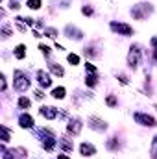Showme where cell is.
I'll list each match as a JSON object with an SVG mask.
<instances>
[{
	"instance_id": "cell-5",
	"label": "cell",
	"mask_w": 157,
	"mask_h": 159,
	"mask_svg": "<svg viewBox=\"0 0 157 159\" xmlns=\"http://www.w3.org/2000/svg\"><path fill=\"white\" fill-rule=\"evenodd\" d=\"M111 28L118 32V34H124V35H131V28L128 26V24H117V22H113L111 24Z\"/></svg>"
},
{
	"instance_id": "cell-12",
	"label": "cell",
	"mask_w": 157,
	"mask_h": 159,
	"mask_svg": "<svg viewBox=\"0 0 157 159\" xmlns=\"http://www.w3.org/2000/svg\"><path fill=\"white\" fill-rule=\"evenodd\" d=\"M52 96H54V98H63V96H65V87H56V89L52 91Z\"/></svg>"
},
{
	"instance_id": "cell-19",
	"label": "cell",
	"mask_w": 157,
	"mask_h": 159,
	"mask_svg": "<svg viewBox=\"0 0 157 159\" xmlns=\"http://www.w3.org/2000/svg\"><path fill=\"white\" fill-rule=\"evenodd\" d=\"M87 85H91V87H92V85H96V78H94V76H91V78L87 76Z\"/></svg>"
},
{
	"instance_id": "cell-14",
	"label": "cell",
	"mask_w": 157,
	"mask_h": 159,
	"mask_svg": "<svg viewBox=\"0 0 157 159\" xmlns=\"http://www.w3.org/2000/svg\"><path fill=\"white\" fill-rule=\"evenodd\" d=\"M50 69H52V72H54V74H57V76H63V69H61L59 65L52 63V65H50Z\"/></svg>"
},
{
	"instance_id": "cell-22",
	"label": "cell",
	"mask_w": 157,
	"mask_h": 159,
	"mask_svg": "<svg viewBox=\"0 0 157 159\" xmlns=\"http://www.w3.org/2000/svg\"><path fill=\"white\" fill-rule=\"evenodd\" d=\"M39 48L43 50V54H44V56H48V54H50V48H48V46H44V44H41Z\"/></svg>"
},
{
	"instance_id": "cell-11",
	"label": "cell",
	"mask_w": 157,
	"mask_h": 159,
	"mask_svg": "<svg viewBox=\"0 0 157 159\" xmlns=\"http://www.w3.org/2000/svg\"><path fill=\"white\" fill-rule=\"evenodd\" d=\"M79 128H81L79 120H72V122L69 124V131H70V133H79Z\"/></svg>"
},
{
	"instance_id": "cell-13",
	"label": "cell",
	"mask_w": 157,
	"mask_h": 159,
	"mask_svg": "<svg viewBox=\"0 0 157 159\" xmlns=\"http://www.w3.org/2000/svg\"><path fill=\"white\" fill-rule=\"evenodd\" d=\"M15 56H17L19 59H22V57H24V44H19V46L15 48Z\"/></svg>"
},
{
	"instance_id": "cell-20",
	"label": "cell",
	"mask_w": 157,
	"mask_h": 159,
	"mask_svg": "<svg viewBox=\"0 0 157 159\" xmlns=\"http://www.w3.org/2000/svg\"><path fill=\"white\" fill-rule=\"evenodd\" d=\"M85 69H87V72H96L94 65H91V63H87V65H85Z\"/></svg>"
},
{
	"instance_id": "cell-3",
	"label": "cell",
	"mask_w": 157,
	"mask_h": 159,
	"mask_svg": "<svg viewBox=\"0 0 157 159\" xmlns=\"http://www.w3.org/2000/svg\"><path fill=\"white\" fill-rule=\"evenodd\" d=\"M135 120H137V122H141V124H144V126H150V128L157 126L155 119H154V117H150V115H144V113H137V115H135Z\"/></svg>"
},
{
	"instance_id": "cell-24",
	"label": "cell",
	"mask_w": 157,
	"mask_h": 159,
	"mask_svg": "<svg viewBox=\"0 0 157 159\" xmlns=\"http://www.w3.org/2000/svg\"><path fill=\"white\" fill-rule=\"evenodd\" d=\"M83 13H85V15H91V13H92V9H91V7H83Z\"/></svg>"
},
{
	"instance_id": "cell-25",
	"label": "cell",
	"mask_w": 157,
	"mask_h": 159,
	"mask_svg": "<svg viewBox=\"0 0 157 159\" xmlns=\"http://www.w3.org/2000/svg\"><path fill=\"white\" fill-rule=\"evenodd\" d=\"M57 159H69V157H65V156H59V157H57Z\"/></svg>"
},
{
	"instance_id": "cell-21",
	"label": "cell",
	"mask_w": 157,
	"mask_h": 159,
	"mask_svg": "<svg viewBox=\"0 0 157 159\" xmlns=\"http://www.w3.org/2000/svg\"><path fill=\"white\" fill-rule=\"evenodd\" d=\"M107 104H109V106H117V100H115V96H107Z\"/></svg>"
},
{
	"instance_id": "cell-16",
	"label": "cell",
	"mask_w": 157,
	"mask_h": 159,
	"mask_svg": "<svg viewBox=\"0 0 157 159\" xmlns=\"http://www.w3.org/2000/svg\"><path fill=\"white\" fill-rule=\"evenodd\" d=\"M152 159H157V137L154 139V144H152Z\"/></svg>"
},
{
	"instance_id": "cell-17",
	"label": "cell",
	"mask_w": 157,
	"mask_h": 159,
	"mask_svg": "<svg viewBox=\"0 0 157 159\" xmlns=\"http://www.w3.org/2000/svg\"><path fill=\"white\" fill-rule=\"evenodd\" d=\"M69 63H72V65H78V63H79V57L76 56V54H70V56H69Z\"/></svg>"
},
{
	"instance_id": "cell-2",
	"label": "cell",
	"mask_w": 157,
	"mask_h": 159,
	"mask_svg": "<svg viewBox=\"0 0 157 159\" xmlns=\"http://www.w3.org/2000/svg\"><path fill=\"white\" fill-rule=\"evenodd\" d=\"M139 61H141V50H139L137 46H131V52H129V56H128L129 67H137Z\"/></svg>"
},
{
	"instance_id": "cell-15",
	"label": "cell",
	"mask_w": 157,
	"mask_h": 159,
	"mask_svg": "<svg viewBox=\"0 0 157 159\" xmlns=\"http://www.w3.org/2000/svg\"><path fill=\"white\" fill-rule=\"evenodd\" d=\"M28 7H32V9H39L41 7V0H28Z\"/></svg>"
},
{
	"instance_id": "cell-10",
	"label": "cell",
	"mask_w": 157,
	"mask_h": 159,
	"mask_svg": "<svg viewBox=\"0 0 157 159\" xmlns=\"http://www.w3.org/2000/svg\"><path fill=\"white\" fill-rule=\"evenodd\" d=\"M19 122H20V126H22V128H30V126L34 124V119H32L30 115H22V117L19 119Z\"/></svg>"
},
{
	"instance_id": "cell-23",
	"label": "cell",
	"mask_w": 157,
	"mask_h": 159,
	"mask_svg": "<svg viewBox=\"0 0 157 159\" xmlns=\"http://www.w3.org/2000/svg\"><path fill=\"white\" fill-rule=\"evenodd\" d=\"M46 34H48V37H56V30H52V28L46 30Z\"/></svg>"
},
{
	"instance_id": "cell-8",
	"label": "cell",
	"mask_w": 157,
	"mask_h": 159,
	"mask_svg": "<svg viewBox=\"0 0 157 159\" xmlns=\"http://www.w3.org/2000/svg\"><path fill=\"white\" fill-rule=\"evenodd\" d=\"M41 115L46 119H54L57 115V111H56V107H41Z\"/></svg>"
},
{
	"instance_id": "cell-6",
	"label": "cell",
	"mask_w": 157,
	"mask_h": 159,
	"mask_svg": "<svg viewBox=\"0 0 157 159\" xmlns=\"http://www.w3.org/2000/svg\"><path fill=\"white\" fill-rule=\"evenodd\" d=\"M79 150H81V156H94V154H96L94 146H92V144H87V143H83Z\"/></svg>"
},
{
	"instance_id": "cell-7",
	"label": "cell",
	"mask_w": 157,
	"mask_h": 159,
	"mask_svg": "<svg viewBox=\"0 0 157 159\" xmlns=\"http://www.w3.org/2000/svg\"><path fill=\"white\" fill-rule=\"evenodd\" d=\"M39 83L43 85V87H50V83H52V80H50V76L44 72V70H39Z\"/></svg>"
},
{
	"instance_id": "cell-1",
	"label": "cell",
	"mask_w": 157,
	"mask_h": 159,
	"mask_svg": "<svg viewBox=\"0 0 157 159\" xmlns=\"http://www.w3.org/2000/svg\"><path fill=\"white\" fill-rule=\"evenodd\" d=\"M28 87H30V81H28V78H26L20 70H17V72H15V89L24 91V89H28Z\"/></svg>"
},
{
	"instance_id": "cell-18",
	"label": "cell",
	"mask_w": 157,
	"mask_h": 159,
	"mask_svg": "<svg viewBox=\"0 0 157 159\" xmlns=\"http://www.w3.org/2000/svg\"><path fill=\"white\" fill-rule=\"evenodd\" d=\"M19 106H20V107H28V106H30V100H28V98H24V96H22V98H20V100H19Z\"/></svg>"
},
{
	"instance_id": "cell-4",
	"label": "cell",
	"mask_w": 157,
	"mask_h": 159,
	"mask_svg": "<svg viewBox=\"0 0 157 159\" xmlns=\"http://www.w3.org/2000/svg\"><path fill=\"white\" fill-rule=\"evenodd\" d=\"M146 9L148 11H152V7H148V4H139V6H135V9L131 11L133 13V17L135 19H144L148 13H146Z\"/></svg>"
},
{
	"instance_id": "cell-9",
	"label": "cell",
	"mask_w": 157,
	"mask_h": 159,
	"mask_svg": "<svg viewBox=\"0 0 157 159\" xmlns=\"http://www.w3.org/2000/svg\"><path fill=\"white\" fill-rule=\"evenodd\" d=\"M89 122H91V128H94V129H105V124L100 119H96V117H91Z\"/></svg>"
}]
</instances>
